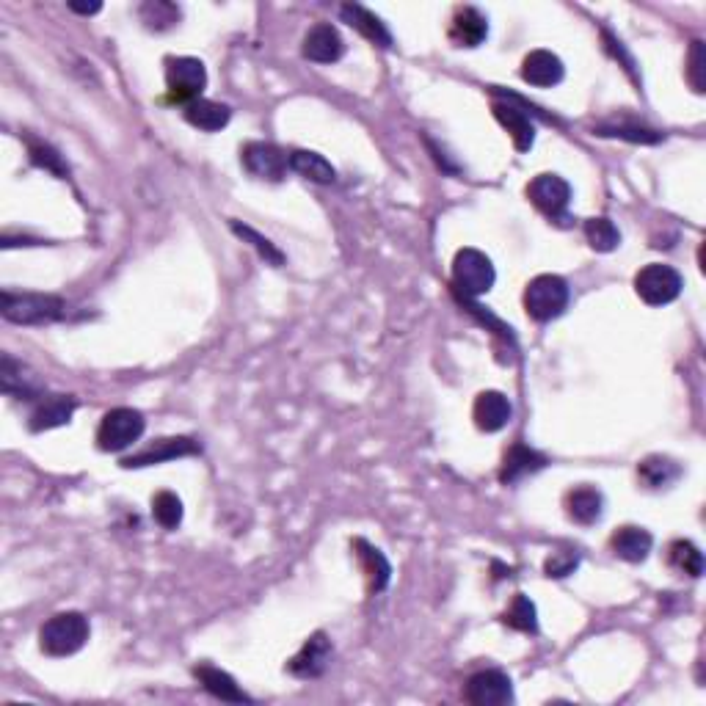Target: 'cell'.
Wrapping results in <instances>:
<instances>
[{"mask_svg":"<svg viewBox=\"0 0 706 706\" xmlns=\"http://www.w3.org/2000/svg\"><path fill=\"white\" fill-rule=\"evenodd\" d=\"M92 627L83 613H58L47 618L45 627L39 632V646L50 657H72L89 643Z\"/></svg>","mask_w":706,"mask_h":706,"instance_id":"cell-2","label":"cell"},{"mask_svg":"<svg viewBox=\"0 0 706 706\" xmlns=\"http://www.w3.org/2000/svg\"><path fill=\"white\" fill-rule=\"evenodd\" d=\"M0 389L6 395H20V398H34L36 387L34 381L23 376V365H17L12 356H3V367H0Z\"/></svg>","mask_w":706,"mask_h":706,"instance_id":"cell-31","label":"cell"},{"mask_svg":"<svg viewBox=\"0 0 706 706\" xmlns=\"http://www.w3.org/2000/svg\"><path fill=\"white\" fill-rule=\"evenodd\" d=\"M240 163H243V169L249 171L251 177L279 183V180H285L287 169H290V155H287L285 149L276 147V144L249 141L246 147L240 149Z\"/></svg>","mask_w":706,"mask_h":706,"instance_id":"cell-8","label":"cell"},{"mask_svg":"<svg viewBox=\"0 0 706 706\" xmlns=\"http://www.w3.org/2000/svg\"><path fill=\"white\" fill-rule=\"evenodd\" d=\"M28 152H31V160H34L36 166H42V169L53 171L56 177H61V180H67L69 169L64 166V160H61V155H58L56 149L50 147V144H42V141H31L28 144Z\"/></svg>","mask_w":706,"mask_h":706,"instance_id":"cell-36","label":"cell"},{"mask_svg":"<svg viewBox=\"0 0 706 706\" xmlns=\"http://www.w3.org/2000/svg\"><path fill=\"white\" fill-rule=\"evenodd\" d=\"M152 516L163 530H177L183 522V500L171 491H160L152 500Z\"/></svg>","mask_w":706,"mask_h":706,"instance_id":"cell-33","label":"cell"},{"mask_svg":"<svg viewBox=\"0 0 706 706\" xmlns=\"http://www.w3.org/2000/svg\"><path fill=\"white\" fill-rule=\"evenodd\" d=\"M491 111L497 116V122L511 133L513 147L519 152H527L536 144V125H533L530 114L519 105V100H497L491 105Z\"/></svg>","mask_w":706,"mask_h":706,"instance_id":"cell-13","label":"cell"},{"mask_svg":"<svg viewBox=\"0 0 706 706\" xmlns=\"http://www.w3.org/2000/svg\"><path fill=\"white\" fill-rule=\"evenodd\" d=\"M585 238L591 243V249L596 251H615L621 246V232L610 218H588L585 221Z\"/></svg>","mask_w":706,"mask_h":706,"instance_id":"cell-32","label":"cell"},{"mask_svg":"<svg viewBox=\"0 0 706 706\" xmlns=\"http://www.w3.org/2000/svg\"><path fill=\"white\" fill-rule=\"evenodd\" d=\"M682 287V274L671 265H662V262H651L646 268H640L638 276H635V293L649 307H665V304L676 301L682 296Z\"/></svg>","mask_w":706,"mask_h":706,"instance_id":"cell-5","label":"cell"},{"mask_svg":"<svg viewBox=\"0 0 706 706\" xmlns=\"http://www.w3.org/2000/svg\"><path fill=\"white\" fill-rule=\"evenodd\" d=\"M147 420L136 409H111L97 428V445L105 453H122L127 447H133L144 436Z\"/></svg>","mask_w":706,"mask_h":706,"instance_id":"cell-4","label":"cell"},{"mask_svg":"<svg viewBox=\"0 0 706 706\" xmlns=\"http://www.w3.org/2000/svg\"><path fill=\"white\" fill-rule=\"evenodd\" d=\"M141 23L147 25L149 31H169L180 23V9L169 0H149L141 6Z\"/></svg>","mask_w":706,"mask_h":706,"instance_id":"cell-30","label":"cell"},{"mask_svg":"<svg viewBox=\"0 0 706 706\" xmlns=\"http://www.w3.org/2000/svg\"><path fill=\"white\" fill-rule=\"evenodd\" d=\"M569 298L571 290L563 276L541 274L524 290V309H527V315L533 320H538V323H549V320L560 318V315L566 312Z\"/></svg>","mask_w":706,"mask_h":706,"instance_id":"cell-3","label":"cell"},{"mask_svg":"<svg viewBox=\"0 0 706 706\" xmlns=\"http://www.w3.org/2000/svg\"><path fill=\"white\" fill-rule=\"evenodd\" d=\"M0 312L9 323L17 326H45V323H56L67 315V304L58 296H47V293H12L3 290L0 296Z\"/></svg>","mask_w":706,"mask_h":706,"instance_id":"cell-1","label":"cell"},{"mask_svg":"<svg viewBox=\"0 0 706 706\" xmlns=\"http://www.w3.org/2000/svg\"><path fill=\"white\" fill-rule=\"evenodd\" d=\"M69 9L72 12H78V14H97L103 6L100 3H92V6H80V3H69Z\"/></svg>","mask_w":706,"mask_h":706,"instance_id":"cell-39","label":"cell"},{"mask_svg":"<svg viewBox=\"0 0 706 706\" xmlns=\"http://www.w3.org/2000/svg\"><path fill=\"white\" fill-rule=\"evenodd\" d=\"M638 475H640V480L649 486V489H665V486H671V483H676V480H679V475H682V467H679L676 461H671V458L651 456V458H646L643 464H640Z\"/></svg>","mask_w":706,"mask_h":706,"instance_id":"cell-28","label":"cell"},{"mask_svg":"<svg viewBox=\"0 0 706 706\" xmlns=\"http://www.w3.org/2000/svg\"><path fill=\"white\" fill-rule=\"evenodd\" d=\"M340 14L342 20L348 25H353L365 39H370V42H376V45L381 47H392V34L387 31V25L381 23V17L367 12L365 6H359V3H345L340 9Z\"/></svg>","mask_w":706,"mask_h":706,"instance_id":"cell-23","label":"cell"},{"mask_svg":"<svg viewBox=\"0 0 706 706\" xmlns=\"http://www.w3.org/2000/svg\"><path fill=\"white\" fill-rule=\"evenodd\" d=\"M687 80L693 86V92L704 94L706 89V47L701 39H695L690 47V58H687Z\"/></svg>","mask_w":706,"mask_h":706,"instance_id":"cell-37","label":"cell"},{"mask_svg":"<svg viewBox=\"0 0 706 706\" xmlns=\"http://www.w3.org/2000/svg\"><path fill=\"white\" fill-rule=\"evenodd\" d=\"M232 232H235L238 238L246 240V243H251L265 262H271V265H276V268H279V265H285V254L276 249L271 240L262 238L260 232H254L251 227H243V224H238V221H232Z\"/></svg>","mask_w":706,"mask_h":706,"instance_id":"cell-35","label":"cell"},{"mask_svg":"<svg viewBox=\"0 0 706 706\" xmlns=\"http://www.w3.org/2000/svg\"><path fill=\"white\" fill-rule=\"evenodd\" d=\"M522 78L524 83H530L536 89H552V86H558L560 80L566 78V67H563V61L555 53L533 50L522 61Z\"/></svg>","mask_w":706,"mask_h":706,"instance_id":"cell-16","label":"cell"},{"mask_svg":"<svg viewBox=\"0 0 706 706\" xmlns=\"http://www.w3.org/2000/svg\"><path fill=\"white\" fill-rule=\"evenodd\" d=\"M577 566H580V552L577 549H563V552L549 555L544 571H547V577H569Z\"/></svg>","mask_w":706,"mask_h":706,"instance_id":"cell-38","label":"cell"},{"mask_svg":"<svg viewBox=\"0 0 706 706\" xmlns=\"http://www.w3.org/2000/svg\"><path fill=\"white\" fill-rule=\"evenodd\" d=\"M530 202L552 221H563L571 202V185L560 174H538L533 183L527 185Z\"/></svg>","mask_w":706,"mask_h":706,"instance_id":"cell-9","label":"cell"},{"mask_svg":"<svg viewBox=\"0 0 706 706\" xmlns=\"http://www.w3.org/2000/svg\"><path fill=\"white\" fill-rule=\"evenodd\" d=\"M472 417H475V425H478L480 431H486V433L502 431L513 417L511 400L505 398L502 392H494V389L480 392L478 400H475V409H472Z\"/></svg>","mask_w":706,"mask_h":706,"instance_id":"cell-17","label":"cell"},{"mask_svg":"<svg viewBox=\"0 0 706 706\" xmlns=\"http://www.w3.org/2000/svg\"><path fill=\"white\" fill-rule=\"evenodd\" d=\"M353 547L359 549L356 555H359V560H362V569H365V574H367V588H370V593L384 591V588H387L392 569H389L387 558L381 555V549L370 547L367 541H356Z\"/></svg>","mask_w":706,"mask_h":706,"instance_id":"cell-26","label":"cell"},{"mask_svg":"<svg viewBox=\"0 0 706 706\" xmlns=\"http://www.w3.org/2000/svg\"><path fill=\"white\" fill-rule=\"evenodd\" d=\"M202 453V447L194 439L188 436H171V439H158L155 445H149L147 450H141L136 456H130L122 461L125 469H138V467H155V464H163V461H171V458H183V456H196Z\"/></svg>","mask_w":706,"mask_h":706,"instance_id":"cell-11","label":"cell"},{"mask_svg":"<svg viewBox=\"0 0 706 706\" xmlns=\"http://www.w3.org/2000/svg\"><path fill=\"white\" fill-rule=\"evenodd\" d=\"M668 563L679 574H687V577H701L704 574V555L693 541H673L671 549H668Z\"/></svg>","mask_w":706,"mask_h":706,"instance_id":"cell-29","label":"cell"},{"mask_svg":"<svg viewBox=\"0 0 706 706\" xmlns=\"http://www.w3.org/2000/svg\"><path fill=\"white\" fill-rule=\"evenodd\" d=\"M166 86L169 97L177 103H194L202 100V92L207 86V69L199 58L180 56L166 61Z\"/></svg>","mask_w":706,"mask_h":706,"instance_id":"cell-7","label":"cell"},{"mask_svg":"<svg viewBox=\"0 0 706 706\" xmlns=\"http://www.w3.org/2000/svg\"><path fill=\"white\" fill-rule=\"evenodd\" d=\"M505 624L513 629H519V632H538V613H536V604L530 602L524 593H516L513 596L511 607H508V613H505Z\"/></svg>","mask_w":706,"mask_h":706,"instance_id":"cell-34","label":"cell"},{"mask_svg":"<svg viewBox=\"0 0 706 706\" xmlns=\"http://www.w3.org/2000/svg\"><path fill=\"white\" fill-rule=\"evenodd\" d=\"M194 676L199 679V684L205 687L207 693L216 695V698H221V701H229V704L251 701L249 695L240 690L238 682H235L227 671H221V668H213V665H196Z\"/></svg>","mask_w":706,"mask_h":706,"instance_id":"cell-22","label":"cell"},{"mask_svg":"<svg viewBox=\"0 0 706 706\" xmlns=\"http://www.w3.org/2000/svg\"><path fill=\"white\" fill-rule=\"evenodd\" d=\"M596 136H607V138H624V141H632V144H660L662 133L651 130L646 125H638V122H627V119H613V122H602V125L593 127Z\"/></svg>","mask_w":706,"mask_h":706,"instance_id":"cell-27","label":"cell"},{"mask_svg":"<svg viewBox=\"0 0 706 706\" xmlns=\"http://www.w3.org/2000/svg\"><path fill=\"white\" fill-rule=\"evenodd\" d=\"M290 169L301 174L304 180L320 185H331L337 180V171H334L329 160L318 155V152H309V149H293L290 152Z\"/></svg>","mask_w":706,"mask_h":706,"instance_id":"cell-25","label":"cell"},{"mask_svg":"<svg viewBox=\"0 0 706 706\" xmlns=\"http://www.w3.org/2000/svg\"><path fill=\"white\" fill-rule=\"evenodd\" d=\"M342 53H345V42L331 23H318L304 36V58L315 64H337Z\"/></svg>","mask_w":706,"mask_h":706,"instance_id":"cell-14","label":"cell"},{"mask_svg":"<svg viewBox=\"0 0 706 706\" xmlns=\"http://www.w3.org/2000/svg\"><path fill=\"white\" fill-rule=\"evenodd\" d=\"M75 398L72 395H50V398L39 400L36 409L31 411V431H50V428H61V425H69L72 414H75Z\"/></svg>","mask_w":706,"mask_h":706,"instance_id":"cell-18","label":"cell"},{"mask_svg":"<svg viewBox=\"0 0 706 706\" xmlns=\"http://www.w3.org/2000/svg\"><path fill=\"white\" fill-rule=\"evenodd\" d=\"M464 698L472 706H505L513 701V684L508 673L497 671V668L478 671L467 682Z\"/></svg>","mask_w":706,"mask_h":706,"instance_id":"cell-10","label":"cell"},{"mask_svg":"<svg viewBox=\"0 0 706 706\" xmlns=\"http://www.w3.org/2000/svg\"><path fill=\"white\" fill-rule=\"evenodd\" d=\"M331 662V640L323 632H315L312 638L301 646L293 660L287 662V671L296 679H318L326 673Z\"/></svg>","mask_w":706,"mask_h":706,"instance_id":"cell-12","label":"cell"},{"mask_svg":"<svg viewBox=\"0 0 706 706\" xmlns=\"http://www.w3.org/2000/svg\"><path fill=\"white\" fill-rule=\"evenodd\" d=\"M185 119H188V125L199 127L205 133H218V130H224L229 125L232 111H229V105L213 103V100L202 97V100L185 105Z\"/></svg>","mask_w":706,"mask_h":706,"instance_id":"cell-24","label":"cell"},{"mask_svg":"<svg viewBox=\"0 0 706 706\" xmlns=\"http://www.w3.org/2000/svg\"><path fill=\"white\" fill-rule=\"evenodd\" d=\"M489 36V20L475 6H461L450 20V42L456 47H480Z\"/></svg>","mask_w":706,"mask_h":706,"instance_id":"cell-15","label":"cell"},{"mask_svg":"<svg viewBox=\"0 0 706 706\" xmlns=\"http://www.w3.org/2000/svg\"><path fill=\"white\" fill-rule=\"evenodd\" d=\"M610 547H613L615 558L627 560V563H643L649 558L651 547H654V538H651L649 530L629 524V527L615 530L613 538H610Z\"/></svg>","mask_w":706,"mask_h":706,"instance_id":"cell-19","label":"cell"},{"mask_svg":"<svg viewBox=\"0 0 706 706\" xmlns=\"http://www.w3.org/2000/svg\"><path fill=\"white\" fill-rule=\"evenodd\" d=\"M566 513H569L571 522L582 524V527H591L602 519L604 513V497L602 491L591 489V486H580V489H571L566 494Z\"/></svg>","mask_w":706,"mask_h":706,"instance_id":"cell-21","label":"cell"},{"mask_svg":"<svg viewBox=\"0 0 706 706\" xmlns=\"http://www.w3.org/2000/svg\"><path fill=\"white\" fill-rule=\"evenodd\" d=\"M497 271L491 260L478 249H461L453 260V282L469 298L486 296L494 287Z\"/></svg>","mask_w":706,"mask_h":706,"instance_id":"cell-6","label":"cell"},{"mask_svg":"<svg viewBox=\"0 0 706 706\" xmlns=\"http://www.w3.org/2000/svg\"><path fill=\"white\" fill-rule=\"evenodd\" d=\"M544 467H547V456H541L533 447L513 445L511 450L505 453V461H502L500 480L505 486H511L516 480L527 478V475H533V472H538V469Z\"/></svg>","mask_w":706,"mask_h":706,"instance_id":"cell-20","label":"cell"}]
</instances>
